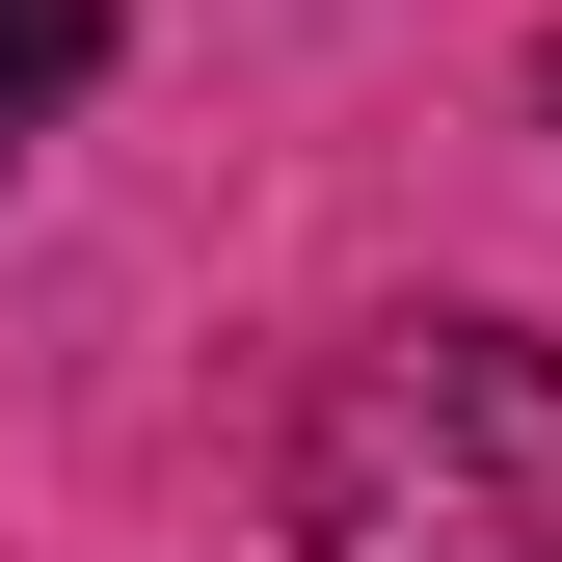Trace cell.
Returning a JSON list of instances; mask_svg holds the SVG:
<instances>
[{"instance_id": "obj_3", "label": "cell", "mask_w": 562, "mask_h": 562, "mask_svg": "<svg viewBox=\"0 0 562 562\" xmlns=\"http://www.w3.org/2000/svg\"><path fill=\"white\" fill-rule=\"evenodd\" d=\"M536 108H562V54H536Z\"/></svg>"}, {"instance_id": "obj_2", "label": "cell", "mask_w": 562, "mask_h": 562, "mask_svg": "<svg viewBox=\"0 0 562 562\" xmlns=\"http://www.w3.org/2000/svg\"><path fill=\"white\" fill-rule=\"evenodd\" d=\"M81 54H108V0H0V161H27V108L81 81Z\"/></svg>"}, {"instance_id": "obj_1", "label": "cell", "mask_w": 562, "mask_h": 562, "mask_svg": "<svg viewBox=\"0 0 562 562\" xmlns=\"http://www.w3.org/2000/svg\"><path fill=\"white\" fill-rule=\"evenodd\" d=\"M295 562H562V348L375 322L295 402Z\"/></svg>"}]
</instances>
